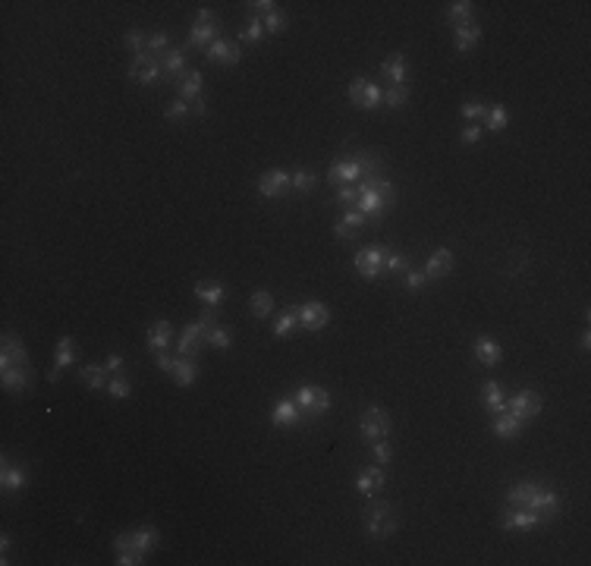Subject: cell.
<instances>
[{
  "instance_id": "2e32d148",
  "label": "cell",
  "mask_w": 591,
  "mask_h": 566,
  "mask_svg": "<svg viewBox=\"0 0 591 566\" xmlns=\"http://www.w3.org/2000/svg\"><path fill=\"white\" fill-rule=\"evenodd\" d=\"M522 509H532V513H541L544 519H550V516L560 509V494H557V491H544V488H538L532 497H528V503H525Z\"/></svg>"
},
{
  "instance_id": "d4e9b609",
  "label": "cell",
  "mask_w": 591,
  "mask_h": 566,
  "mask_svg": "<svg viewBox=\"0 0 591 566\" xmlns=\"http://www.w3.org/2000/svg\"><path fill=\"white\" fill-rule=\"evenodd\" d=\"M176 85H180V98L189 101V104L201 98V73L198 69H186V75H182Z\"/></svg>"
},
{
  "instance_id": "e575fe53",
  "label": "cell",
  "mask_w": 591,
  "mask_h": 566,
  "mask_svg": "<svg viewBox=\"0 0 591 566\" xmlns=\"http://www.w3.org/2000/svg\"><path fill=\"white\" fill-rule=\"evenodd\" d=\"M161 69L167 75H173V79H182L186 75V54L182 50H167L161 60Z\"/></svg>"
},
{
  "instance_id": "9a60e30c",
  "label": "cell",
  "mask_w": 591,
  "mask_h": 566,
  "mask_svg": "<svg viewBox=\"0 0 591 566\" xmlns=\"http://www.w3.org/2000/svg\"><path fill=\"white\" fill-rule=\"evenodd\" d=\"M0 377H3V387L10 393H22L31 384V368L29 365H0Z\"/></svg>"
},
{
  "instance_id": "cb8c5ba5",
  "label": "cell",
  "mask_w": 591,
  "mask_h": 566,
  "mask_svg": "<svg viewBox=\"0 0 591 566\" xmlns=\"http://www.w3.org/2000/svg\"><path fill=\"white\" fill-rule=\"evenodd\" d=\"M381 75L390 82V85H406V57L393 54L381 63Z\"/></svg>"
},
{
  "instance_id": "5bb4252c",
  "label": "cell",
  "mask_w": 591,
  "mask_h": 566,
  "mask_svg": "<svg viewBox=\"0 0 591 566\" xmlns=\"http://www.w3.org/2000/svg\"><path fill=\"white\" fill-rule=\"evenodd\" d=\"M327 180H330L333 186H349V182L362 180V167L356 164V157H343V161L330 164V170H327Z\"/></svg>"
},
{
  "instance_id": "f1b7e54d",
  "label": "cell",
  "mask_w": 591,
  "mask_h": 566,
  "mask_svg": "<svg viewBox=\"0 0 591 566\" xmlns=\"http://www.w3.org/2000/svg\"><path fill=\"white\" fill-rule=\"evenodd\" d=\"M478 41H481V29H478L475 22L459 25V29L453 31V44H456V50H472Z\"/></svg>"
},
{
  "instance_id": "7402d4cb",
  "label": "cell",
  "mask_w": 591,
  "mask_h": 566,
  "mask_svg": "<svg viewBox=\"0 0 591 566\" xmlns=\"http://www.w3.org/2000/svg\"><path fill=\"white\" fill-rule=\"evenodd\" d=\"M381 488H384V469H381V465H371V469H365L362 475L356 478V491H358L362 497L377 494Z\"/></svg>"
},
{
  "instance_id": "4dcf8cb0",
  "label": "cell",
  "mask_w": 591,
  "mask_h": 566,
  "mask_svg": "<svg viewBox=\"0 0 591 566\" xmlns=\"http://www.w3.org/2000/svg\"><path fill=\"white\" fill-rule=\"evenodd\" d=\"M500 356H503V352H500V346H497L494 340H488V337L475 340V358L481 365H497V362H500Z\"/></svg>"
},
{
  "instance_id": "bcb514c9",
  "label": "cell",
  "mask_w": 591,
  "mask_h": 566,
  "mask_svg": "<svg viewBox=\"0 0 591 566\" xmlns=\"http://www.w3.org/2000/svg\"><path fill=\"white\" fill-rule=\"evenodd\" d=\"M314 182H318V176H314L312 170H296V173H293V189H296V192H312Z\"/></svg>"
},
{
  "instance_id": "f5cc1de1",
  "label": "cell",
  "mask_w": 591,
  "mask_h": 566,
  "mask_svg": "<svg viewBox=\"0 0 591 566\" xmlns=\"http://www.w3.org/2000/svg\"><path fill=\"white\" fill-rule=\"evenodd\" d=\"M425 283H428V277L421 274V270H412V268L406 270V289H412V293H415V289H421Z\"/></svg>"
},
{
  "instance_id": "6f0895ef",
  "label": "cell",
  "mask_w": 591,
  "mask_h": 566,
  "mask_svg": "<svg viewBox=\"0 0 591 566\" xmlns=\"http://www.w3.org/2000/svg\"><path fill=\"white\" fill-rule=\"evenodd\" d=\"M173 362H176V356H167V352H157V368H161V371H173Z\"/></svg>"
},
{
  "instance_id": "f6af8a7d",
  "label": "cell",
  "mask_w": 591,
  "mask_h": 566,
  "mask_svg": "<svg viewBox=\"0 0 591 566\" xmlns=\"http://www.w3.org/2000/svg\"><path fill=\"white\" fill-rule=\"evenodd\" d=\"M412 268V261H409V255H402V252H387V258H384V274H390V270H409Z\"/></svg>"
},
{
  "instance_id": "7c38bea8",
  "label": "cell",
  "mask_w": 591,
  "mask_h": 566,
  "mask_svg": "<svg viewBox=\"0 0 591 566\" xmlns=\"http://www.w3.org/2000/svg\"><path fill=\"white\" fill-rule=\"evenodd\" d=\"M541 522H547L541 513H532V509H522V507H509L506 513L500 516V525L503 528H519V532H528V528H538Z\"/></svg>"
},
{
  "instance_id": "8992f818",
  "label": "cell",
  "mask_w": 591,
  "mask_h": 566,
  "mask_svg": "<svg viewBox=\"0 0 591 566\" xmlns=\"http://www.w3.org/2000/svg\"><path fill=\"white\" fill-rule=\"evenodd\" d=\"M220 22L214 16V10H198V19L192 22V31H189V44H198V48H211L217 41Z\"/></svg>"
},
{
  "instance_id": "680465c9",
  "label": "cell",
  "mask_w": 591,
  "mask_h": 566,
  "mask_svg": "<svg viewBox=\"0 0 591 566\" xmlns=\"http://www.w3.org/2000/svg\"><path fill=\"white\" fill-rule=\"evenodd\" d=\"M249 6H251V10H255V13H264V16L277 10V3H274V0H258V3H249Z\"/></svg>"
},
{
  "instance_id": "7dc6e473",
  "label": "cell",
  "mask_w": 591,
  "mask_h": 566,
  "mask_svg": "<svg viewBox=\"0 0 591 566\" xmlns=\"http://www.w3.org/2000/svg\"><path fill=\"white\" fill-rule=\"evenodd\" d=\"M261 22H264V31H268V35H280V31L286 29V16H283L280 10H274V13H268V16H261Z\"/></svg>"
},
{
  "instance_id": "8d00e7d4",
  "label": "cell",
  "mask_w": 591,
  "mask_h": 566,
  "mask_svg": "<svg viewBox=\"0 0 591 566\" xmlns=\"http://www.w3.org/2000/svg\"><path fill=\"white\" fill-rule=\"evenodd\" d=\"M82 375V381H85V387H92V390H101V387H107V368H101V365H85V368L79 371Z\"/></svg>"
},
{
  "instance_id": "ab89813d",
  "label": "cell",
  "mask_w": 591,
  "mask_h": 566,
  "mask_svg": "<svg viewBox=\"0 0 591 566\" xmlns=\"http://www.w3.org/2000/svg\"><path fill=\"white\" fill-rule=\"evenodd\" d=\"M207 343L217 346V349H230V346H233V337H230V331H226V327L211 324V327H207Z\"/></svg>"
},
{
  "instance_id": "9c48e42d",
  "label": "cell",
  "mask_w": 591,
  "mask_h": 566,
  "mask_svg": "<svg viewBox=\"0 0 591 566\" xmlns=\"http://www.w3.org/2000/svg\"><path fill=\"white\" fill-rule=\"evenodd\" d=\"M506 412H513L519 421H532L541 412V396L534 390H519L513 400L506 402Z\"/></svg>"
},
{
  "instance_id": "30bf717a",
  "label": "cell",
  "mask_w": 591,
  "mask_h": 566,
  "mask_svg": "<svg viewBox=\"0 0 591 566\" xmlns=\"http://www.w3.org/2000/svg\"><path fill=\"white\" fill-rule=\"evenodd\" d=\"M289 189H293V173H286V170H268V173H261V180H258V192H261L264 198H280Z\"/></svg>"
},
{
  "instance_id": "ba28073f",
  "label": "cell",
  "mask_w": 591,
  "mask_h": 566,
  "mask_svg": "<svg viewBox=\"0 0 591 566\" xmlns=\"http://www.w3.org/2000/svg\"><path fill=\"white\" fill-rule=\"evenodd\" d=\"M381 88L374 85V82H368L365 75H356V79L349 82V101L356 107H365V110H371V107L381 104Z\"/></svg>"
},
{
  "instance_id": "1f68e13d",
  "label": "cell",
  "mask_w": 591,
  "mask_h": 566,
  "mask_svg": "<svg viewBox=\"0 0 591 566\" xmlns=\"http://www.w3.org/2000/svg\"><path fill=\"white\" fill-rule=\"evenodd\" d=\"M195 296H198L207 308H217L220 302H224L226 289H224V283H198V286H195Z\"/></svg>"
},
{
  "instance_id": "681fc988",
  "label": "cell",
  "mask_w": 591,
  "mask_h": 566,
  "mask_svg": "<svg viewBox=\"0 0 591 566\" xmlns=\"http://www.w3.org/2000/svg\"><path fill=\"white\" fill-rule=\"evenodd\" d=\"M145 44H148V41H145V35H142V31H138V29L126 31V48H129L132 54H142V50H145Z\"/></svg>"
},
{
  "instance_id": "484cf974",
  "label": "cell",
  "mask_w": 591,
  "mask_h": 566,
  "mask_svg": "<svg viewBox=\"0 0 591 566\" xmlns=\"http://www.w3.org/2000/svg\"><path fill=\"white\" fill-rule=\"evenodd\" d=\"M0 484H3L6 494H13V491H22L25 484H29V475H25V469H16V465L3 463V472H0Z\"/></svg>"
},
{
  "instance_id": "816d5d0a",
  "label": "cell",
  "mask_w": 591,
  "mask_h": 566,
  "mask_svg": "<svg viewBox=\"0 0 591 566\" xmlns=\"http://www.w3.org/2000/svg\"><path fill=\"white\" fill-rule=\"evenodd\" d=\"M358 189L356 186H337V201L340 205H356Z\"/></svg>"
},
{
  "instance_id": "7bdbcfd3",
  "label": "cell",
  "mask_w": 591,
  "mask_h": 566,
  "mask_svg": "<svg viewBox=\"0 0 591 566\" xmlns=\"http://www.w3.org/2000/svg\"><path fill=\"white\" fill-rule=\"evenodd\" d=\"M264 35H268V31H264V22H261V16H255V19H251L249 25H245L242 31H239V38H242V41H249V44H258V41H261Z\"/></svg>"
},
{
  "instance_id": "6da1fadb",
  "label": "cell",
  "mask_w": 591,
  "mask_h": 566,
  "mask_svg": "<svg viewBox=\"0 0 591 566\" xmlns=\"http://www.w3.org/2000/svg\"><path fill=\"white\" fill-rule=\"evenodd\" d=\"M358 189V198H356V211H362L365 217L371 220H381L387 214L390 201H393V182L387 176L374 173V176H365V180L356 182Z\"/></svg>"
},
{
  "instance_id": "60d3db41",
  "label": "cell",
  "mask_w": 591,
  "mask_h": 566,
  "mask_svg": "<svg viewBox=\"0 0 591 566\" xmlns=\"http://www.w3.org/2000/svg\"><path fill=\"white\" fill-rule=\"evenodd\" d=\"M145 50H148L151 57H157V60H163V54L170 50V38L163 35V31H154V35L148 38V44H145Z\"/></svg>"
},
{
  "instance_id": "7a4b0ae2",
  "label": "cell",
  "mask_w": 591,
  "mask_h": 566,
  "mask_svg": "<svg viewBox=\"0 0 591 566\" xmlns=\"http://www.w3.org/2000/svg\"><path fill=\"white\" fill-rule=\"evenodd\" d=\"M396 525H400V516L393 513L390 503H371L368 513H365V532L377 541L390 538V535L396 532Z\"/></svg>"
},
{
  "instance_id": "ffe728a7",
  "label": "cell",
  "mask_w": 591,
  "mask_h": 566,
  "mask_svg": "<svg viewBox=\"0 0 591 566\" xmlns=\"http://www.w3.org/2000/svg\"><path fill=\"white\" fill-rule=\"evenodd\" d=\"M0 365H29V352L13 333H3V346H0Z\"/></svg>"
},
{
  "instance_id": "8fae6325",
  "label": "cell",
  "mask_w": 591,
  "mask_h": 566,
  "mask_svg": "<svg viewBox=\"0 0 591 566\" xmlns=\"http://www.w3.org/2000/svg\"><path fill=\"white\" fill-rule=\"evenodd\" d=\"M302 419V409L299 402H296V396H283V400L274 402V409H270V425L274 428H289V425H299Z\"/></svg>"
},
{
  "instance_id": "9f6ffc18",
  "label": "cell",
  "mask_w": 591,
  "mask_h": 566,
  "mask_svg": "<svg viewBox=\"0 0 591 566\" xmlns=\"http://www.w3.org/2000/svg\"><path fill=\"white\" fill-rule=\"evenodd\" d=\"M478 138H481V126L472 123V126H465V129H462V142H465V145H475Z\"/></svg>"
},
{
  "instance_id": "f35d334b",
  "label": "cell",
  "mask_w": 591,
  "mask_h": 566,
  "mask_svg": "<svg viewBox=\"0 0 591 566\" xmlns=\"http://www.w3.org/2000/svg\"><path fill=\"white\" fill-rule=\"evenodd\" d=\"M488 129L490 132H500V129H506V123H509V117H506V107L503 104H494V107H488Z\"/></svg>"
},
{
  "instance_id": "5b68a950",
  "label": "cell",
  "mask_w": 591,
  "mask_h": 566,
  "mask_svg": "<svg viewBox=\"0 0 591 566\" xmlns=\"http://www.w3.org/2000/svg\"><path fill=\"white\" fill-rule=\"evenodd\" d=\"M358 431H362V437L368 440V444H374V440L387 437L390 434V419L387 412H384L381 406H368L362 412V419H358Z\"/></svg>"
},
{
  "instance_id": "4fadbf2b",
  "label": "cell",
  "mask_w": 591,
  "mask_h": 566,
  "mask_svg": "<svg viewBox=\"0 0 591 566\" xmlns=\"http://www.w3.org/2000/svg\"><path fill=\"white\" fill-rule=\"evenodd\" d=\"M296 312H299L302 331H321V327H327V321H330V312H327L324 302H305V305H299Z\"/></svg>"
},
{
  "instance_id": "ee69618b",
  "label": "cell",
  "mask_w": 591,
  "mask_h": 566,
  "mask_svg": "<svg viewBox=\"0 0 591 566\" xmlns=\"http://www.w3.org/2000/svg\"><path fill=\"white\" fill-rule=\"evenodd\" d=\"M107 390H110V396H117V400H123V396L132 393V384L126 375H110V381H107Z\"/></svg>"
},
{
  "instance_id": "f546056e",
  "label": "cell",
  "mask_w": 591,
  "mask_h": 566,
  "mask_svg": "<svg viewBox=\"0 0 591 566\" xmlns=\"http://www.w3.org/2000/svg\"><path fill=\"white\" fill-rule=\"evenodd\" d=\"M519 428H522V421L516 419L513 412H506V409H503V412H497L494 415V434L497 437H516V434H519Z\"/></svg>"
},
{
  "instance_id": "52a82bcc",
  "label": "cell",
  "mask_w": 591,
  "mask_h": 566,
  "mask_svg": "<svg viewBox=\"0 0 591 566\" xmlns=\"http://www.w3.org/2000/svg\"><path fill=\"white\" fill-rule=\"evenodd\" d=\"M161 60L157 57H151L148 50H142V54H132V63H129V75L136 82H145V85H154L157 75H161Z\"/></svg>"
},
{
  "instance_id": "83f0119b",
  "label": "cell",
  "mask_w": 591,
  "mask_h": 566,
  "mask_svg": "<svg viewBox=\"0 0 591 566\" xmlns=\"http://www.w3.org/2000/svg\"><path fill=\"white\" fill-rule=\"evenodd\" d=\"M170 375L176 377V384H180V387H189V384L198 377V365H195L192 358H186V356H176L173 371H170Z\"/></svg>"
},
{
  "instance_id": "d6a6232c",
  "label": "cell",
  "mask_w": 591,
  "mask_h": 566,
  "mask_svg": "<svg viewBox=\"0 0 591 566\" xmlns=\"http://www.w3.org/2000/svg\"><path fill=\"white\" fill-rule=\"evenodd\" d=\"M481 400H484V406H488L494 415L506 409V402H503V390H500V384H497V381H484V387H481Z\"/></svg>"
},
{
  "instance_id": "b9f144b4",
  "label": "cell",
  "mask_w": 591,
  "mask_h": 566,
  "mask_svg": "<svg viewBox=\"0 0 591 566\" xmlns=\"http://www.w3.org/2000/svg\"><path fill=\"white\" fill-rule=\"evenodd\" d=\"M381 101H384L387 107H402V104L409 101V88H406V85H390L387 92L381 94Z\"/></svg>"
},
{
  "instance_id": "603a6c76",
  "label": "cell",
  "mask_w": 591,
  "mask_h": 566,
  "mask_svg": "<svg viewBox=\"0 0 591 566\" xmlns=\"http://www.w3.org/2000/svg\"><path fill=\"white\" fill-rule=\"evenodd\" d=\"M170 340H173V324L170 321H154L148 327V349L163 352L170 346Z\"/></svg>"
},
{
  "instance_id": "94428289",
  "label": "cell",
  "mask_w": 591,
  "mask_h": 566,
  "mask_svg": "<svg viewBox=\"0 0 591 566\" xmlns=\"http://www.w3.org/2000/svg\"><path fill=\"white\" fill-rule=\"evenodd\" d=\"M0 551H3V563H6V553H10V535H3V538H0Z\"/></svg>"
},
{
  "instance_id": "11a10c76",
  "label": "cell",
  "mask_w": 591,
  "mask_h": 566,
  "mask_svg": "<svg viewBox=\"0 0 591 566\" xmlns=\"http://www.w3.org/2000/svg\"><path fill=\"white\" fill-rule=\"evenodd\" d=\"M104 368L110 371V375H123V368H126V358L113 352V356H107V365H104Z\"/></svg>"
},
{
  "instance_id": "836d02e7",
  "label": "cell",
  "mask_w": 591,
  "mask_h": 566,
  "mask_svg": "<svg viewBox=\"0 0 591 566\" xmlns=\"http://www.w3.org/2000/svg\"><path fill=\"white\" fill-rule=\"evenodd\" d=\"M154 544H157V528L154 525H142V528H136V532H132V547H136L138 553H145V557H148Z\"/></svg>"
},
{
  "instance_id": "f907efd6",
  "label": "cell",
  "mask_w": 591,
  "mask_h": 566,
  "mask_svg": "<svg viewBox=\"0 0 591 566\" xmlns=\"http://www.w3.org/2000/svg\"><path fill=\"white\" fill-rule=\"evenodd\" d=\"M488 113V104H481V101H465L462 104V117L465 119H478Z\"/></svg>"
},
{
  "instance_id": "277c9868",
  "label": "cell",
  "mask_w": 591,
  "mask_h": 566,
  "mask_svg": "<svg viewBox=\"0 0 591 566\" xmlns=\"http://www.w3.org/2000/svg\"><path fill=\"white\" fill-rule=\"evenodd\" d=\"M387 245H365L352 261H356V270L365 277V280H377L384 274V258H387Z\"/></svg>"
},
{
  "instance_id": "3957f363",
  "label": "cell",
  "mask_w": 591,
  "mask_h": 566,
  "mask_svg": "<svg viewBox=\"0 0 591 566\" xmlns=\"http://www.w3.org/2000/svg\"><path fill=\"white\" fill-rule=\"evenodd\" d=\"M296 402H299V409H302V419H318V415H324L327 409H330V393L305 384V387H299V393H296Z\"/></svg>"
},
{
  "instance_id": "ac0fdd59",
  "label": "cell",
  "mask_w": 591,
  "mask_h": 566,
  "mask_svg": "<svg viewBox=\"0 0 591 566\" xmlns=\"http://www.w3.org/2000/svg\"><path fill=\"white\" fill-rule=\"evenodd\" d=\"M73 362H75V343H73V337H63L60 343H57L54 368H50L48 381H50V384H57V381H60V371H63V368H69Z\"/></svg>"
},
{
  "instance_id": "db71d44e",
  "label": "cell",
  "mask_w": 591,
  "mask_h": 566,
  "mask_svg": "<svg viewBox=\"0 0 591 566\" xmlns=\"http://www.w3.org/2000/svg\"><path fill=\"white\" fill-rule=\"evenodd\" d=\"M371 450H374V459H377V463H387L390 453H393V450H390V444H387V437L374 440V444H371Z\"/></svg>"
},
{
  "instance_id": "4316f807",
  "label": "cell",
  "mask_w": 591,
  "mask_h": 566,
  "mask_svg": "<svg viewBox=\"0 0 591 566\" xmlns=\"http://www.w3.org/2000/svg\"><path fill=\"white\" fill-rule=\"evenodd\" d=\"M472 16H475V6H472L469 0H456V3L446 6V22H450L453 29H459V25H469Z\"/></svg>"
},
{
  "instance_id": "d6986e66",
  "label": "cell",
  "mask_w": 591,
  "mask_h": 566,
  "mask_svg": "<svg viewBox=\"0 0 591 566\" xmlns=\"http://www.w3.org/2000/svg\"><path fill=\"white\" fill-rule=\"evenodd\" d=\"M365 214L362 211H356V208H352V211H346L343 217L337 220V226H333V236L337 239H356L358 236V230H362L365 226Z\"/></svg>"
},
{
  "instance_id": "e0dca14e",
  "label": "cell",
  "mask_w": 591,
  "mask_h": 566,
  "mask_svg": "<svg viewBox=\"0 0 591 566\" xmlns=\"http://www.w3.org/2000/svg\"><path fill=\"white\" fill-rule=\"evenodd\" d=\"M239 57H242V50H239L236 41H224V38H217V41L207 48V60L211 63H224V66H236Z\"/></svg>"
},
{
  "instance_id": "74e56055",
  "label": "cell",
  "mask_w": 591,
  "mask_h": 566,
  "mask_svg": "<svg viewBox=\"0 0 591 566\" xmlns=\"http://www.w3.org/2000/svg\"><path fill=\"white\" fill-rule=\"evenodd\" d=\"M299 324V312H296V308H286V312L280 314V318H277V327H274V337L277 340H283L286 337L289 331H293V327Z\"/></svg>"
},
{
  "instance_id": "91938a15",
  "label": "cell",
  "mask_w": 591,
  "mask_h": 566,
  "mask_svg": "<svg viewBox=\"0 0 591 566\" xmlns=\"http://www.w3.org/2000/svg\"><path fill=\"white\" fill-rule=\"evenodd\" d=\"M189 107H192V110H195V113H198V117H201V113L207 110V101H205V98H198V101H192V104H189Z\"/></svg>"
},
{
  "instance_id": "d590c367",
  "label": "cell",
  "mask_w": 591,
  "mask_h": 566,
  "mask_svg": "<svg viewBox=\"0 0 591 566\" xmlns=\"http://www.w3.org/2000/svg\"><path fill=\"white\" fill-rule=\"evenodd\" d=\"M251 314L255 318H270L274 314V296L268 293V289H258V293H251Z\"/></svg>"
},
{
  "instance_id": "44dd1931",
  "label": "cell",
  "mask_w": 591,
  "mask_h": 566,
  "mask_svg": "<svg viewBox=\"0 0 591 566\" xmlns=\"http://www.w3.org/2000/svg\"><path fill=\"white\" fill-rule=\"evenodd\" d=\"M453 268V252L450 249H437L425 264V277L428 280H437V277H446Z\"/></svg>"
},
{
  "instance_id": "c3c4849f",
  "label": "cell",
  "mask_w": 591,
  "mask_h": 566,
  "mask_svg": "<svg viewBox=\"0 0 591 566\" xmlns=\"http://www.w3.org/2000/svg\"><path fill=\"white\" fill-rule=\"evenodd\" d=\"M189 110H192V107H189V101H182V98H180V101H170L167 110H163V113H167V119H182Z\"/></svg>"
}]
</instances>
